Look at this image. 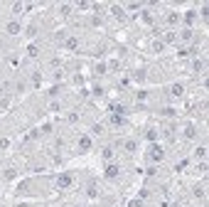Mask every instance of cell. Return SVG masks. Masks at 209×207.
<instances>
[{
  "instance_id": "cell-1",
  "label": "cell",
  "mask_w": 209,
  "mask_h": 207,
  "mask_svg": "<svg viewBox=\"0 0 209 207\" xmlns=\"http://www.w3.org/2000/svg\"><path fill=\"white\" fill-rule=\"evenodd\" d=\"M57 185H59V187H69V185H71V175H59Z\"/></svg>"
},
{
  "instance_id": "cell-2",
  "label": "cell",
  "mask_w": 209,
  "mask_h": 207,
  "mask_svg": "<svg viewBox=\"0 0 209 207\" xmlns=\"http://www.w3.org/2000/svg\"><path fill=\"white\" fill-rule=\"evenodd\" d=\"M79 148H81V150H89V148H91V138H89V136H81V138H79Z\"/></svg>"
},
{
  "instance_id": "cell-3",
  "label": "cell",
  "mask_w": 209,
  "mask_h": 207,
  "mask_svg": "<svg viewBox=\"0 0 209 207\" xmlns=\"http://www.w3.org/2000/svg\"><path fill=\"white\" fill-rule=\"evenodd\" d=\"M5 30H8V35H20V30H22V27L17 25V22H10V25H8Z\"/></svg>"
},
{
  "instance_id": "cell-4",
  "label": "cell",
  "mask_w": 209,
  "mask_h": 207,
  "mask_svg": "<svg viewBox=\"0 0 209 207\" xmlns=\"http://www.w3.org/2000/svg\"><path fill=\"white\" fill-rule=\"evenodd\" d=\"M116 175H118V168L116 165H108L106 168V178H116Z\"/></svg>"
},
{
  "instance_id": "cell-5",
  "label": "cell",
  "mask_w": 209,
  "mask_h": 207,
  "mask_svg": "<svg viewBox=\"0 0 209 207\" xmlns=\"http://www.w3.org/2000/svg\"><path fill=\"white\" fill-rule=\"evenodd\" d=\"M182 91H185V86L182 84H175L172 86V96H182Z\"/></svg>"
},
{
  "instance_id": "cell-6",
  "label": "cell",
  "mask_w": 209,
  "mask_h": 207,
  "mask_svg": "<svg viewBox=\"0 0 209 207\" xmlns=\"http://www.w3.org/2000/svg\"><path fill=\"white\" fill-rule=\"evenodd\" d=\"M136 148H138V143H136V141H126V150H128V153H133Z\"/></svg>"
},
{
  "instance_id": "cell-7",
  "label": "cell",
  "mask_w": 209,
  "mask_h": 207,
  "mask_svg": "<svg viewBox=\"0 0 209 207\" xmlns=\"http://www.w3.org/2000/svg\"><path fill=\"white\" fill-rule=\"evenodd\" d=\"M153 158L155 160H162V148H153Z\"/></svg>"
},
{
  "instance_id": "cell-8",
  "label": "cell",
  "mask_w": 209,
  "mask_h": 207,
  "mask_svg": "<svg viewBox=\"0 0 209 207\" xmlns=\"http://www.w3.org/2000/svg\"><path fill=\"white\" fill-rule=\"evenodd\" d=\"M67 47H69V49H77V47H79V42L71 37V40H67Z\"/></svg>"
},
{
  "instance_id": "cell-9",
  "label": "cell",
  "mask_w": 209,
  "mask_h": 207,
  "mask_svg": "<svg viewBox=\"0 0 209 207\" xmlns=\"http://www.w3.org/2000/svg\"><path fill=\"white\" fill-rule=\"evenodd\" d=\"M185 136H187V138H192V136H194V126H187V131H185Z\"/></svg>"
},
{
  "instance_id": "cell-10",
  "label": "cell",
  "mask_w": 209,
  "mask_h": 207,
  "mask_svg": "<svg viewBox=\"0 0 209 207\" xmlns=\"http://www.w3.org/2000/svg\"><path fill=\"white\" fill-rule=\"evenodd\" d=\"M153 49H155V52H162V49H165V42H155Z\"/></svg>"
},
{
  "instance_id": "cell-11",
  "label": "cell",
  "mask_w": 209,
  "mask_h": 207,
  "mask_svg": "<svg viewBox=\"0 0 209 207\" xmlns=\"http://www.w3.org/2000/svg\"><path fill=\"white\" fill-rule=\"evenodd\" d=\"M204 153H207V148H204V145H199V148H197V158H204Z\"/></svg>"
},
{
  "instance_id": "cell-12",
  "label": "cell",
  "mask_w": 209,
  "mask_h": 207,
  "mask_svg": "<svg viewBox=\"0 0 209 207\" xmlns=\"http://www.w3.org/2000/svg\"><path fill=\"white\" fill-rule=\"evenodd\" d=\"M194 69H197V72H202V69H204V62H199V59H194Z\"/></svg>"
},
{
  "instance_id": "cell-13",
  "label": "cell",
  "mask_w": 209,
  "mask_h": 207,
  "mask_svg": "<svg viewBox=\"0 0 209 207\" xmlns=\"http://www.w3.org/2000/svg\"><path fill=\"white\" fill-rule=\"evenodd\" d=\"M192 37V30H182V40H189Z\"/></svg>"
},
{
  "instance_id": "cell-14",
  "label": "cell",
  "mask_w": 209,
  "mask_h": 207,
  "mask_svg": "<svg viewBox=\"0 0 209 207\" xmlns=\"http://www.w3.org/2000/svg\"><path fill=\"white\" fill-rule=\"evenodd\" d=\"M113 155V148H103V158H111Z\"/></svg>"
},
{
  "instance_id": "cell-15",
  "label": "cell",
  "mask_w": 209,
  "mask_h": 207,
  "mask_svg": "<svg viewBox=\"0 0 209 207\" xmlns=\"http://www.w3.org/2000/svg\"><path fill=\"white\" fill-rule=\"evenodd\" d=\"M71 12V5H62V15H69Z\"/></svg>"
}]
</instances>
